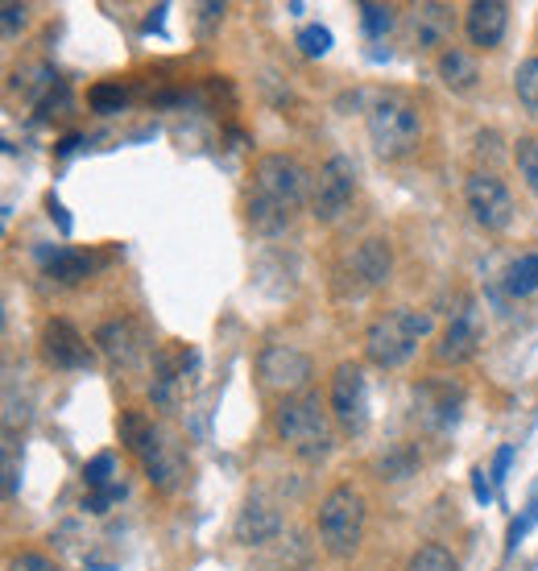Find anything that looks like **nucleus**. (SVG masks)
<instances>
[{
    "label": "nucleus",
    "mask_w": 538,
    "mask_h": 571,
    "mask_svg": "<svg viewBox=\"0 0 538 571\" xmlns=\"http://www.w3.org/2000/svg\"><path fill=\"white\" fill-rule=\"evenodd\" d=\"M538 522V510H526V514L518 517V522H514V526H510V551H514V547H518L522 538H526V530H530V526H535Z\"/></svg>",
    "instance_id": "32"
},
{
    "label": "nucleus",
    "mask_w": 538,
    "mask_h": 571,
    "mask_svg": "<svg viewBox=\"0 0 538 571\" xmlns=\"http://www.w3.org/2000/svg\"><path fill=\"white\" fill-rule=\"evenodd\" d=\"M257 377L265 389H274L282 398H295L311 381V356L298 352L295 344H265L257 356Z\"/></svg>",
    "instance_id": "12"
},
{
    "label": "nucleus",
    "mask_w": 538,
    "mask_h": 571,
    "mask_svg": "<svg viewBox=\"0 0 538 571\" xmlns=\"http://www.w3.org/2000/svg\"><path fill=\"white\" fill-rule=\"evenodd\" d=\"M435 319L427 311H414V307H393V311L377 315L365 332V356L381 369H398L407 365L419 340H427Z\"/></svg>",
    "instance_id": "3"
},
{
    "label": "nucleus",
    "mask_w": 538,
    "mask_h": 571,
    "mask_svg": "<svg viewBox=\"0 0 538 571\" xmlns=\"http://www.w3.org/2000/svg\"><path fill=\"white\" fill-rule=\"evenodd\" d=\"M274 431L278 439L302 456V460H328L335 447L332 423H328V410L319 406L316 393H295V398H282L274 410Z\"/></svg>",
    "instance_id": "2"
},
{
    "label": "nucleus",
    "mask_w": 538,
    "mask_h": 571,
    "mask_svg": "<svg viewBox=\"0 0 538 571\" xmlns=\"http://www.w3.org/2000/svg\"><path fill=\"white\" fill-rule=\"evenodd\" d=\"M42 258V265H46V274L55 277V282H62V286H75V282H83V277L92 274L95 261L88 258V253H75V249H42L37 253Z\"/></svg>",
    "instance_id": "21"
},
{
    "label": "nucleus",
    "mask_w": 538,
    "mask_h": 571,
    "mask_svg": "<svg viewBox=\"0 0 538 571\" xmlns=\"http://www.w3.org/2000/svg\"><path fill=\"white\" fill-rule=\"evenodd\" d=\"M407 571H456V559H451V551H447V547H439V543H427V547H419V551L410 555Z\"/></svg>",
    "instance_id": "27"
},
{
    "label": "nucleus",
    "mask_w": 538,
    "mask_h": 571,
    "mask_svg": "<svg viewBox=\"0 0 538 571\" xmlns=\"http://www.w3.org/2000/svg\"><path fill=\"white\" fill-rule=\"evenodd\" d=\"M307 170L290 153H265L253 167V183H249V199H244V220L253 224L261 237H278L286 232L295 216L307 203Z\"/></svg>",
    "instance_id": "1"
},
{
    "label": "nucleus",
    "mask_w": 538,
    "mask_h": 571,
    "mask_svg": "<svg viewBox=\"0 0 538 571\" xmlns=\"http://www.w3.org/2000/svg\"><path fill=\"white\" fill-rule=\"evenodd\" d=\"M407 34L419 50H431V46H444L451 37V9L447 4H414L407 13Z\"/></svg>",
    "instance_id": "18"
},
{
    "label": "nucleus",
    "mask_w": 538,
    "mask_h": 571,
    "mask_svg": "<svg viewBox=\"0 0 538 571\" xmlns=\"http://www.w3.org/2000/svg\"><path fill=\"white\" fill-rule=\"evenodd\" d=\"M88 100H92V109L100 112V116H112V112L125 109V92H121L116 83H95Z\"/></svg>",
    "instance_id": "29"
},
{
    "label": "nucleus",
    "mask_w": 538,
    "mask_h": 571,
    "mask_svg": "<svg viewBox=\"0 0 538 571\" xmlns=\"http://www.w3.org/2000/svg\"><path fill=\"white\" fill-rule=\"evenodd\" d=\"M439 79H444L447 92L468 95L477 83H481V67H477V58L468 55V50L447 46V50H439Z\"/></svg>",
    "instance_id": "20"
},
{
    "label": "nucleus",
    "mask_w": 538,
    "mask_h": 571,
    "mask_svg": "<svg viewBox=\"0 0 538 571\" xmlns=\"http://www.w3.org/2000/svg\"><path fill=\"white\" fill-rule=\"evenodd\" d=\"M477 344H481V332H477L472 315H456L439 335V344H435V361L439 365H465L468 356L477 352Z\"/></svg>",
    "instance_id": "19"
},
{
    "label": "nucleus",
    "mask_w": 538,
    "mask_h": 571,
    "mask_svg": "<svg viewBox=\"0 0 538 571\" xmlns=\"http://www.w3.org/2000/svg\"><path fill=\"white\" fill-rule=\"evenodd\" d=\"M95 344H100V352L108 356L116 369H137L141 365V356H146V340H141V332H137V323H129V319H108L100 332H95Z\"/></svg>",
    "instance_id": "14"
},
{
    "label": "nucleus",
    "mask_w": 538,
    "mask_h": 571,
    "mask_svg": "<svg viewBox=\"0 0 538 571\" xmlns=\"http://www.w3.org/2000/svg\"><path fill=\"white\" fill-rule=\"evenodd\" d=\"M199 365L195 349H183V344H167V349L153 352V381H149V402L158 410H179L186 393V381Z\"/></svg>",
    "instance_id": "9"
},
{
    "label": "nucleus",
    "mask_w": 538,
    "mask_h": 571,
    "mask_svg": "<svg viewBox=\"0 0 538 571\" xmlns=\"http://www.w3.org/2000/svg\"><path fill=\"white\" fill-rule=\"evenodd\" d=\"M472 493H477V501H493V489H489V480H484V468L472 472Z\"/></svg>",
    "instance_id": "34"
},
{
    "label": "nucleus",
    "mask_w": 538,
    "mask_h": 571,
    "mask_svg": "<svg viewBox=\"0 0 538 571\" xmlns=\"http://www.w3.org/2000/svg\"><path fill=\"white\" fill-rule=\"evenodd\" d=\"M514 92H518V104L526 109L530 121H538V58H526L514 71Z\"/></svg>",
    "instance_id": "22"
},
{
    "label": "nucleus",
    "mask_w": 538,
    "mask_h": 571,
    "mask_svg": "<svg viewBox=\"0 0 538 571\" xmlns=\"http://www.w3.org/2000/svg\"><path fill=\"white\" fill-rule=\"evenodd\" d=\"M510 25V4L505 0H472L465 13V34L481 50H497Z\"/></svg>",
    "instance_id": "15"
},
{
    "label": "nucleus",
    "mask_w": 538,
    "mask_h": 571,
    "mask_svg": "<svg viewBox=\"0 0 538 571\" xmlns=\"http://www.w3.org/2000/svg\"><path fill=\"white\" fill-rule=\"evenodd\" d=\"M510 460H514V447H502L497 460H493V480H497V484H502L505 472H510Z\"/></svg>",
    "instance_id": "33"
},
{
    "label": "nucleus",
    "mask_w": 538,
    "mask_h": 571,
    "mask_svg": "<svg viewBox=\"0 0 538 571\" xmlns=\"http://www.w3.org/2000/svg\"><path fill=\"white\" fill-rule=\"evenodd\" d=\"M13 571H58L55 563H50V559H46V555H18V559H13Z\"/></svg>",
    "instance_id": "31"
},
{
    "label": "nucleus",
    "mask_w": 538,
    "mask_h": 571,
    "mask_svg": "<svg viewBox=\"0 0 538 571\" xmlns=\"http://www.w3.org/2000/svg\"><path fill=\"white\" fill-rule=\"evenodd\" d=\"M393 25H398V9H390V4H360V30H365V37L381 42Z\"/></svg>",
    "instance_id": "25"
},
{
    "label": "nucleus",
    "mask_w": 538,
    "mask_h": 571,
    "mask_svg": "<svg viewBox=\"0 0 538 571\" xmlns=\"http://www.w3.org/2000/svg\"><path fill=\"white\" fill-rule=\"evenodd\" d=\"M353 195H356V167L344 153H335V158H328L319 167L316 191H311V216L319 224L344 220V212L353 207Z\"/></svg>",
    "instance_id": "8"
},
{
    "label": "nucleus",
    "mask_w": 538,
    "mask_h": 571,
    "mask_svg": "<svg viewBox=\"0 0 538 571\" xmlns=\"http://www.w3.org/2000/svg\"><path fill=\"white\" fill-rule=\"evenodd\" d=\"M0 30H4L9 42H13V37L25 30V4H13V0H9V4L0 9Z\"/></svg>",
    "instance_id": "30"
},
{
    "label": "nucleus",
    "mask_w": 538,
    "mask_h": 571,
    "mask_svg": "<svg viewBox=\"0 0 538 571\" xmlns=\"http://www.w3.org/2000/svg\"><path fill=\"white\" fill-rule=\"evenodd\" d=\"M465 199L472 220L481 224V228H489V232H505L514 224V195H510V186L493 170H472L468 174Z\"/></svg>",
    "instance_id": "10"
},
{
    "label": "nucleus",
    "mask_w": 538,
    "mask_h": 571,
    "mask_svg": "<svg viewBox=\"0 0 538 571\" xmlns=\"http://www.w3.org/2000/svg\"><path fill=\"white\" fill-rule=\"evenodd\" d=\"M365 129H369L373 153L393 162V158H407L410 149L419 146L423 116L402 95H381V100H373L369 116H365Z\"/></svg>",
    "instance_id": "4"
},
{
    "label": "nucleus",
    "mask_w": 538,
    "mask_h": 571,
    "mask_svg": "<svg viewBox=\"0 0 538 571\" xmlns=\"http://www.w3.org/2000/svg\"><path fill=\"white\" fill-rule=\"evenodd\" d=\"M514 162H518V174H522V183H526V191L538 199V137H518Z\"/></svg>",
    "instance_id": "26"
},
{
    "label": "nucleus",
    "mask_w": 538,
    "mask_h": 571,
    "mask_svg": "<svg viewBox=\"0 0 538 571\" xmlns=\"http://www.w3.org/2000/svg\"><path fill=\"white\" fill-rule=\"evenodd\" d=\"M83 484H88L92 493H108V489H116V484H121V480H116V456H112V452L92 456V460L83 464Z\"/></svg>",
    "instance_id": "24"
},
{
    "label": "nucleus",
    "mask_w": 538,
    "mask_h": 571,
    "mask_svg": "<svg viewBox=\"0 0 538 571\" xmlns=\"http://www.w3.org/2000/svg\"><path fill=\"white\" fill-rule=\"evenodd\" d=\"M365 535V498L356 493L353 484H335L328 498L319 501V538L323 551L335 559H348L360 547Z\"/></svg>",
    "instance_id": "5"
},
{
    "label": "nucleus",
    "mask_w": 538,
    "mask_h": 571,
    "mask_svg": "<svg viewBox=\"0 0 538 571\" xmlns=\"http://www.w3.org/2000/svg\"><path fill=\"white\" fill-rule=\"evenodd\" d=\"M46 207H50V216L58 220V228H62V232H71V220H67V212H62V203H58L55 195L46 199Z\"/></svg>",
    "instance_id": "35"
},
{
    "label": "nucleus",
    "mask_w": 538,
    "mask_h": 571,
    "mask_svg": "<svg viewBox=\"0 0 538 571\" xmlns=\"http://www.w3.org/2000/svg\"><path fill=\"white\" fill-rule=\"evenodd\" d=\"M298 50L307 58H323L332 50V34H328L323 25H302V30H298Z\"/></svg>",
    "instance_id": "28"
},
{
    "label": "nucleus",
    "mask_w": 538,
    "mask_h": 571,
    "mask_svg": "<svg viewBox=\"0 0 538 571\" xmlns=\"http://www.w3.org/2000/svg\"><path fill=\"white\" fill-rule=\"evenodd\" d=\"M460 406H465V389L460 386H423L419 389V419L431 431H451L460 423Z\"/></svg>",
    "instance_id": "17"
},
{
    "label": "nucleus",
    "mask_w": 538,
    "mask_h": 571,
    "mask_svg": "<svg viewBox=\"0 0 538 571\" xmlns=\"http://www.w3.org/2000/svg\"><path fill=\"white\" fill-rule=\"evenodd\" d=\"M42 356H46V365L50 369H88L92 365V349H88V340L75 332L67 319H46V328H42Z\"/></svg>",
    "instance_id": "13"
},
{
    "label": "nucleus",
    "mask_w": 538,
    "mask_h": 571,
    "mask_svg": "<svg viewBox=\"0 0 538 571\" xmlns=\"http://www.w3.org/2000/svg\"><path fill=\"white\" fill-rule=\"evenodd\" d=\"M393 270V253L386 240H360L348 258L340 261L335 270V295L340 298H365L373 290H381L390 282Z\"/></svg>",
    "instance_id": "6"
},
{
    "label": "nucleus",
    "mask_w": 538,
    "mask_h": 571,
    "mask_svg": "<svg viewBox=\"0 0 538 571\" xmlns=\"http://www.w3.org/2000/svg\"><path fill=\"white\" fill-rule=\"evenodd\" d=\"M282 535V514L278 505L265 498V493H253V498L241 505V514H237V538H241L244 547H265L270 538Z\"/></svg>",
    "instance_id": "16"
},
{
    "label": "nucleus",
    "mask_w": 538,
    "mask_h": 571,
    "mask_svg": "<svg viewBox=\"0 0 538 571\" xmlns=\"http://www.w3.org/2000/svg\"><path fill=\"white\" fill-rule=\"evenodd\" d=\"M332 419L344 435H365L369 426V381L360 365H340L332 373Z\"/></svg>",
    "instance_id": "11"
},
{
    "label": "nucleus",
    "mask_w": 538,
    "mask_h": 571,
    "mask_svg": "<svg viewBox=\"0 0 538 571\" xmlns=\"http://www.w3.org/2000/svg\"><path fill=\"white\" fill-rule=\"evenodd\" d=\"M505 290L510 295H535L538 290V253H526V258H518L510 270H505Z\"/></svg>",
    "instance_id": "23"
},
{
    "label": "nucleus",
    "mask_w": 538,
    "mask_h": 571,
    "mask_svg": "<svg viewBox=\"0 0 538 571\" xmlns=\"http://www.w3.org/2000/svg\"><path fill=\"white\" fill-rule=\"evenodd\" d=\"M133 456L141 460V468H146V477L153 489H162V493L183 489V480H186L183 443L174 439L167 426H149V435L141 439V447H137Z\"/></svg>",
    "instance_id": "7"
}]
</instances>
